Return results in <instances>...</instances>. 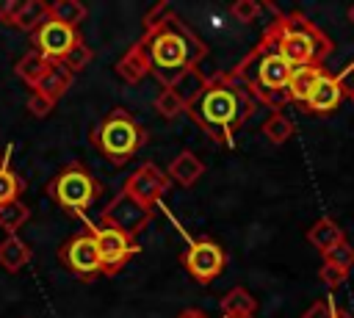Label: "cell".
Masks as SVG:
<instances>
[{
  "mask_svg": "<svg viewBox=\"0 0 354 318\" xmlns=\"http://www.w3.org/2000/svg\"><path fill=\"white\" fill-rule=\"evenodd\" d=\"M25 0H0V22L6 25H14V19L19 17Z\"/></svg>",
  "mask_w": 354,
  "mask_h": 318,
  "instance_id": "cell-36",
  "label": "cell"
},
{
  "mask_svg": "<svg viewBox=\"0 0 354 318\" xmlns=\"http://www.w3.org/2000/svg\"><path fill=\"white\" fill-rule=\"evenodd\" d=\"M30 39H33V50H39L47 61L61 64V61L69 55V50L80 41V33H77L75 28L64 25V22L47 19L41 28H36V30L30 33Z\"/></svg>",
  "mask_w": 354,
  "mask_h": 318,
  "instance_id": "cell-12",
  "label": "cell"
},
{
  "mask_svg": "<svg viewBox=\"0 0 354 318\" xmlns=\"http://www.w3.org/2000/svg\"><path fill=\"white\" fill-rule=\"evenodd\" d=\"M174 17V8L166 3V0H158L155 6H149L147 8V14H144V33H149V30H155V28H160L166 19H171Z\"/></svg>",
  "mask_w": 354,
  "mask_h": 318,
  "instance_id": "cell-30",
  "label": "cell"
},
{
  "mask_svg": "<svg viewBox=\"0 0 354 318\" xmlns=\"http://www.w3.org/2000/svg\"><path fill=\"white\" fill-rule=\"evenodd\" d=\"M116 75L124 80V83H138V80H144L147 75H149V58H147V50L141 47V41H136L133 47H127L124 50V55L116 61Z\"/></svg>",
  "mask_w": 354,
  "mask_h": 318,
  "instance_id": "cell-14",
  "label": "cell"
},
{
  "mask_svg": "<svg viewBox=\"0 0 354 318\" xmlns=\"http://www.w3.org/2000/svg\"><path fill=\"white\" fill-rule=\"evenodd\" d=\"M307 241L324 254V252H329L335 243H340V241H346V232H343V227L335 221V218H318L310 230H307Z\"/></svg>",
  "mask_w": 354,
  "mask_h": 318,
  "instance_id": "cell-20",
  "label": "cell"
},
{
  "mask_svg": "<svg viewBox=\"0 0 354 318\" xmlns=\"http://www.w3.org/2000/svg\"><path fill=\"white\" fill-rule=\"evenodd\" d=\"M155 111H158L163 119H177L180 113H185V105L174 97V91L160 88V94L155 97Z\"/></svg>",
  "mask_w": 354,
  "mask_h": 318,
  "instance_id": "cell-31",
  "label": "cell"
},
{
  "mask_svg": "<svg viewBox=\"0 0 354 318\" xmlns=\"http://www.w3.org/2000/svg\"><path fill=\"white\" fill-rule=\"evenodd\" d=\"M266 30L290 66H321L335 47L332 39L301 11L277 14Z\"/></svg>",
  "mask_w": 354,
  "mask_h": 318,
  "instance_id": "cell-4",
  "label": "cell"
},
{
  "mask_svg": "<svg viewBox=\"0 0 354 318\" xmlns=\"http://www.w3.org/2000/svg\"><path fill=\"white\" fill-rule=\"evenodd\" d=\"M326 69L324 66H293L290 72V80H288V97L290 102H299V105H307L318 77L324 75Z\"/></svg>",
  "mask_w": 354,
  "mask_h": 318,
  "instance_id": "cell-17",
  "label": "cell"
},
{
  "mask_svg": "<svg viewBox=\"0 0 354 318\" xmlns=\"http://www.w3.org/2000/svg\"><path fill=\"white\" fill-rule=\"evenodd\" d=\"M218 310H221V318H254V310H257V299L246 290V288H230L221 301H218Z\"/></svg>",
  "mask_w": 354,
  "mask_h": 318,
  "instance_id": "cell-18",
  "label": "cell"
},
{
  "mask_svg": "<svg viewBox=\"0 0 354 318\" xmlns=\"http://www.w3.org/2000/svg\"><path fill=\"white\" fill-rule=\"evenodd\" d=\"M348 22H351V25H354V6H351V8H348Z\"/></svg>",
  "mask_w": 354,
  "mask_h": 318,
  "instance_id": "cell-40",
  "label": "cell"
},
{
  "mask_svg": "<svg viewBox=\"0 0 354 318\" xmlns=\"http://www.w3.org/2000/svg\"><path fill=\"white\" fill-rule=\"evenodd\" d=\"M47 19H50V3H44V0H25L19 17L14 19V28L33 33V30L41 28Z\"/></svg>",
  "mask_w": 354,
  "mask_h": 318,
  "instance_id": "cell-24",
  "label": "cell"
},
{
  "mask_svg": "<svg viewBox=\"0 0 354 318\" xmlns=\"http://www.w3.org/2000/svg\"><path fill=\"white\" fill-rule=\"evenodd\" d=\"M50 64H53V61H47V58H44L39 50H28V53H25V55L17 61L14 72H17V77H22V80H25V83L33 88V86H36V83L44 77V72L50 69Z\"/></svg>",
  "mask_w": 354,
  "mask_h": 318,
  "instance_id": "cell-22",
  "label": "cell"
},
{
  "mask_svg": "<svg viewBox=\"0 0 354 318\" xmlns=\"http://www.w3.org/2000/svg\"><path fill=\"white\" fill-rule=\"evenodd\" d=\"M72 72L64 66V64H50V69L44 72V77L30 88V91H39L41 97H47L50 102H58L66 91H69V86H72Z\"/></svg>",
  "mask_w": 354,
  "mask_h": 318,
  "instance_id": "cell-16",
  "label": "cell"
},
{
  "mask_svg": "<svg viewBox=\"0 0 354 318\" xmlns=\"http://www.w3.org/2000/svg\"><path fill=\"white\" fill-rule=\"evenodd\" d=\"M86 227H88V232H91L94 241H97L100 260H102V274H105V277L119 274V271L127 265V260L141 252V246H138L133 238H127L124 232H119V230H113V227H102V224H97V221H86Z\"/></svg>",
  "mask_w": 354,
  "mask_h": 318,
  "instance_id": "cell-8",
  "label": "cell"
},
{
  "mask_svg": "<svg viewBox=\"0 0 354 318\" xmlns=\"http://www.w3.org/2000/svg\"><path fill=\"white\" fill-rule=\"evenodd\" d=\"M293 130H296V127H293V122H290L282 111L271 113V116L263 122V135H266L271 144H277V147H279V144H285V141L293 135Z\"/></svg>",
  "mask_w": 354,
  "mask_h": 318,
  "instance_id": "cell-27",
  "label": "cell"
},
{
  "mask_svg": "<svg viewBox=\"0 0 354 318\" xmlns=\"http://www.w3.org/2000/svg\"><path fill=\"white\" fill-rule=\"evenodd\" d=\"M91 58H94L91 47H88V44H86V41L80 39V41H77V44H75V47L69 50V55H66V58H64L61 64H64V66H66V69H69L72 75H77V72H83V69H86V66L91 64Z\"/></svg>",
  "mask_w": 354,
  "mask_h": 318,
  "instance_id": "cell-29",
  "label": "cell"
},
{
  "mask_svg": "<svg viewBox=\"0 0 354 318\" xmlns=\"http://www.w3.org/2000/svg\"><path fill=\"white\" fill-rule=\"evenodd\" d=\"M337 312H340V307L326 296V299L313 301V304L301 312V318H337Z\"/></svg>",
  "mask_w": 354,
  "mask_h": 318,
  "instance_id": "cell-33",
  "label": "cell"
},
{
  "mask_svg": "<svg viewBox=\"0 0 354 318\" xmlns=\"http://www.w3.org/2000/svg\"><path fill=\"white\" fill-rule=\"evenodd\" d=\"M30 257H33V252H30V246L19 235H6L0 241V265L6 271H11V274L22 271L30 263Z\"/></svg>",
  "mask_w": 354,
  "mask_h": 318,
  "instance_id": "cell-19",
  "label": "cell"
},
{
  "mask_svg": "<svg viewBox=\"0 0 354 318\" xmlns=\"http://www.w3.org/2000/svg\"><path fill=\"white\" fill-rule=\"evenodd\" d=\"M141 47L147 50L149 58V75H155V80L169 88L183 72L199 66V61L207 55V44L205 39H199L177 14L171 19H166L160 28L144 33Z\"/></svg>",
  "mask_w": 354,
  "mask_h": 318,
  "instance_id": "cell-2",
  "label": "cell"
},
{
  "mask_svg": "<svg viewBox=\"0 0 354 318\" xmlns=\"http://www.w3.org/2000/svg\"><path fill=\"white\" fill-rule=\"evenodd\" d=\"M348 100H351V102H354V94H351V97H348Z\"/></svg>",
  "mask_w": 354,
  "mask_h": 318,
  "instance_id": "cell-41",
  "label": "cell"
},
{
  "mask_svg": "<svg viewBox=\"0 0 354 318\" xmlns=\"http://www.w3.org/2000/svg\"><path fill=\"white\" fill-rule=\"evenodd\" d=\"M166 174H169V180H171L174 185L191 188V185L205 174V163L199 160V155H194L191 149H185V152H180V155L169 163Z\"/></svg>",
  "mask_w": 354,
  "mask_h": 318,
  "instance_id": "cell-15",
  "label": "cell"
},
{
  "mask_svg": "<svg viewBox=\"0 0 354 318\" xmlns=\"http://www.w3.org/2000/svg\"><path fill=\"white\" fill-rule=\"evenodd\" d=\"M91 144L111 166H124L147 144V130L124 108H111V113L94 127Z\"/></svg>",
  "mask_w": 354,
  "mask_h": 318,
  "instance_id": "cell-5",
  "label": "cell"
},
{
  "mask_svg": "<svg viewBox=\"0 0 354 318\" xmlns=\"http://www.w3.org/2000/svg\"><path fill=\"white\" fill-rule=\"evenodd\" d=\"M343 97H346V94H343L340 83H337V75L324 72V75L318 77V83H315V88H313V94H310L304 111H307V113H315V116L335 113V111L340 108Z\"/></svg>",
  "mask_w": 354,
  "mask_h": 318,
  "instance_id": "cell-13",
  "label": "cell"
},
{
  "mask_svg": "<svg viewBox=\"0 0 354 318\" xmlns=\"http://www.w3.org/2000/svg\"><path fill=\"white\" fill-rule=\"evenodd\" d=\"M254 108L257 100L232 72H216L207 77L202 94L185 108V113L202 133H207L210 141L230 147L238 127L252 119Z\"/></svg>",
  "mask_w": 354,
  "mask_h": 318,
  "instance_id": "cell-1",
  "label": "cell"
},
{
  "mask_svg": "<svg viewBox=\"0 0 354 318\" xmlns=\"http://www.w3.org/2000/svg\"><path fill=\"white\" fill-rule=\"evenodd\" d=\"M171 185L169 174L163 169H158L155 163H141L127 180H124V194L133 196L136 202H141L144 207H155L160 202V196L166 194V188Z\"/></svg>",
  "mask_w": 354,
  "mask_h": 318,
  "instance_id": "cell-11",
  "label": "cell"
},
{
  "mask_svg": "<svg viewBox=\"0 0 354 318\" xmlns=\"http://www.w3.org/2000/svg\"><path fill=\"white\" fill-rule=\"evenodd\" d=\"M230 72L252 91V97L257 102L268 105L274 113L290 102V97H288V80H290L293 66L282 58V53L277 50L274 39L268 36V30L260 36V41Z\"/></svg>",
  "mask_w": 354,
  "mask_h": 318,
  "instance_id": "cell-3",
  "label": "cell"
},
{
  "mask_svg": "<svg viewBox=\"0 0 354 318\" xmlns=\"http://www.w3.org/2000/svg\"><path fill=\"white\" fill-rule=\"evenodd\" d=\"M28 218H30V207H28L22 199L8 202V205H0V230H3L6 235H17L19 227H22Z\"/></svg>",
  "mask_w": 354,
  "mask_h": 318,
  "instance_id": "cell-26",
  "label": "cell"
},
{
  "mask_svg": "<svg viewBox=\"0 0 354 318\" xmlns=\"http://www.w3.org/2000/svg\"><path fill=\"white\" fill-rule=\"evenodd\" d=\"M260 11H263V6H260L257 0H235V3L230 6V14H232L238 22H243V25H252V22L260 17Z\"/></svg>",
  "mask_w": 354,
  "mask_h": 318,
  "instance_id": "cell-32",
  "label": "cell"
},
{
  "mask_svg": "<svg viewBox=\"0 0 354 318\" xmlns=\"http://www.w3.org/2000/svg\"><path fill=\"white\" fill-rule=\"evenodd\" d=\"M324 263H329V265H335V268H340V271L348 274L354 268V246L348 241L335 243L329 252H324Z\"/></svg>",
  "mask_w": 354,
  "mask_h": 318,
  "instance_id": "cell-28",
  "label": "cell"
},
{
  "mask_svg": "<svg viewBox=\"0 0 354 318\" xmlns=\"http://www.w3.org/2000/svg\"><path fill=\"white\" fill-rule=\"evenodd\" d=\"M177 318H207L202 310H196V307H188V310H183Z\"/></svg>",
  "mask_w": 354,
  "mask_h": 318,
  "instance_id": "cell-38",
  "label": "cell"
},
{
  "mask_svg": "<svg viewBox=\"0 0 354 318\" xmlns=\"http://www.w3.org/2000/svg\"><path fill=\"white\" fill-rule=\"evenodd\" d=\"M149 221H152V210L144 207L141 202H136L133 196H127L124 191H119V194L102 207L97 224H102V227H113V230H119V232H124L127 238L136 241V235L144 232Z\"/></svg>",
  "mask_w": 354,
  "mask_h": 318,
  "instance_id": "cell-10",
  "label": "cell"
},
{
  "mask_svg": "<svg viewBox=\"0 0 354 318\" xmlns=\"http://www.w3.org/2000/svg\"><path fill=\"white\" fill-rule=\"evenodd\" d=\"M337 318H354V315H351V312H346V310H340V312H337Z\"/></svg>",
  "mask_w": 354,
  "mask_h": 318,
  "instance_id": "cell-39",
  "label": "cell"
},
{
  "mask_svg": "<svg viewBox=\"0 0 354 318\" xmlns=\"http://www.w3.org/2000/svg\"><path fill=\"white\" fill-rule=\"evenodd\" d=\"M58 260L69 274H75L77 279H86V282H91V279H97L102 274L100 249H97V241H94V235L88 230L80 232V235H72L69 241H64L61 249H58Z\"/></svg>",
  "mask_w": 354,
  "mask_h": 318,
  "instance_id": "cell-9",
  "label": "cell"
},
{
  "mask_svg": "<svg viewBox=\"0 0 354 318\" xmlns=\"http://www.w3.org/2000/svg\"><path fill=\"white\" fill-rule=\"evenodd\" d=\"M205 83H207V77L199 72V66H194V69H188V72H183L171 86H169V91H174V97L188 108L199 94H202V88H205Z\"/></svg>",
  "mask_w": 354,
  "mask_h": 318,
  "instance_id": "cell-21",
  "label": "cell"
},
{
  "mask_svg": "<svg viewBox=\"0 0 354 318\" xmlns=\"http://www.w3.org/2000/svg\"><path fill=\"white\" fill-rule=\"evenodd\" d=\"M11 149H14V147L8 144V147H6V155H3V160H0V205L17 202V199L22 196V191H25L22 177H17V174H14V169L8 166Z\"/></svg>",
  "mask_w": 354,
  "mask_h": 318,
  "instance_id": "cell-23",
  "label": "cell"
},
{
  "mask_svg": "<svg viewBox=\"0 0 354 318\" xmlns=\"http://www.w3.org/2000/svg\"><path fill=\"white\" fill-rule=\"evenodd\" d=\"M100 194H102V185H100V180L83 166V163H66L50 183H47V196L58 205V207H64V210H69V213H75V216H83L97 199H100Z\"/></svg>",
  "mask_w": 354,
  "mask_h": 318,
  "instance_id": "cell-6",
  "label": "cell"
},
{
  "mask_svg": "<svg viewBox=\"0 0 354 318\" xmlns=\"http://www.w3.org/2000/svg\"><path fill=\"white\" fill-rule=\"evenodd\" d=\"M318 279H321L329 290H337V288H343V282L348 279V274L340 271V268H335V265H329V263H324L321 271H318Z\"/></svg>",
  "mask_w": 354,
  "mask_h": 318,
  "instance_id": "cell-34",
  "label": "cell"
},
{
  "mask_svg": "<svg viewBox=\"0 0 354 318\" xmlns=\"http://www.w3.org/2000/svg\"><path fill=\"white\" fill-rule=\"evenodd\" d=\"M180 263L185 265L191 279H196L199 285H210L216 277H221V271L227 265V254H224L221 243L213 238H191Z\"/></svg>",
  "mask_w": 354,
  "mask_h": 318,
  "instance_id": "cell-7",
  "label": "cell"
},
{
  "mask_svg": "<svg viewBox=\"0 0 354 318\" xmlns=\"http://www.w3.org/2000/svg\"><path fill=\"white\" fill-rule=\"evenodd\" d=\"M337 83H340V88H343V94H346V97H351V94H354V61H351V64H346V66L337 72Z\"/></svg>",
  "mask_w": 354,
  "mask_h": 318,
  "instance_id": "cell-37",
  "label": "cell"
},
{
  "mask_svg": "<svg viewBox=\"0 0 354 318\" xmlns=\"http://www.w3.org/2000/svg\"><path fill=\"white\" fill-rule=\"evenodd\" d=\"M86 17H88V8L80 0H55V3H50V19L64 22V25H69L75 30Z\"/></svg>",
  "mask_w": 354,
  "mask_h": 318,
  "instance_id": "cell-25",
  "label": "cell"
},
{
  "mask_svg": "<svg viewBox=\"0 0 354 318\" xmlns=\"http://www.w3.org/2000/svg\"><path fill=\"white\" fill-rule=\"evenodd\" d=\"M53 108H55V102H50V100H47V97H41L39 91H30V97H28V111H30L36 119H44Z\"/></svg>",
  "mask_w": 354,
  "mask_h": 318,
  "instance_id": "cell-35",
  "label": "cell"
}]
</instances>
